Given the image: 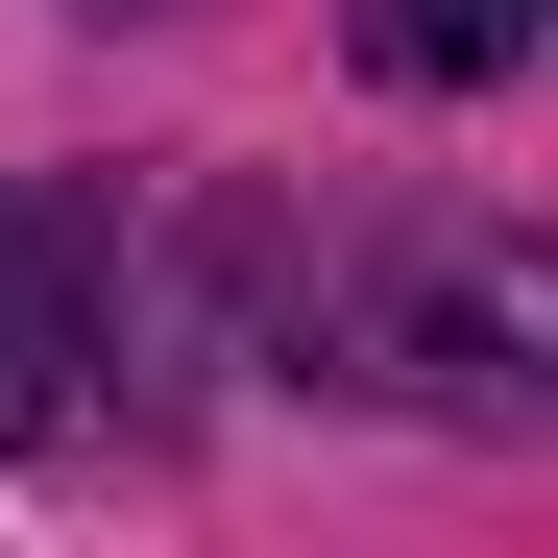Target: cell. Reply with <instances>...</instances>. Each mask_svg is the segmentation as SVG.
<instances>
[{
  "label": "cell",
  "instance_id": "3957f363",
  "mask_svg": "<svg viewBox=\"0 0 558 558\" xmlns=\"http://www.w3.org/2000/svg\"><path fill=\"white\" fill-rule=\"evenodd\" d=\"M534 25H558V0H364V73H389V98H486Z\"/></svg>",
  "mask_w": 558,
  "mask_h": 558
},
{
  "label": "cell",
  "instance_id": "7a4b0ae2",
  "mask_svg": "<svg viewBox=\"0 0 558 558\" xmlns=\"http://www.w3.org/2000/svg\"><path fill=\"white\" fill-rule=\"evenodd\" d=\"M73 364H98V219L0 195V437H73Z\"/></svg>",
  "mask_w": 558,
  "mask_h": 558
},
{
  "label": "cell",
  "instance_id": "6da1fadb",
  "mask_svg": "<svg viewBox=\"0 0 558 558\" xmlns=\"http://www.w3.org/2000/svg\"><path fill=\"white\" fill-rule=\"evenodd\" d=\"M292 364L389 389L437 437H534L558 461V243H340V219H219Z\"/></svg>",
  "mask_w": 558,
  "mask_h": 558
}]
</instances>
